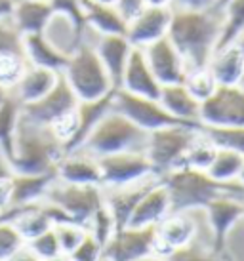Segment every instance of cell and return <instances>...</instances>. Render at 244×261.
<instances>
[{"mask_svg":"<svg viewBox=\"0 0 244 261\" xmlns=\"http://www.w3.org/2000/svg\"><path fill=\"white\" fill-rule=\"evenodd\" d=\"M4 261H42V259H40L33 250H31L29 244H23V246L17 248L12 255H8Z\"/></svg>","mask_w":244,"mask_h":261,"instance_id":"48","label":"cell"},{"mask_svg":"<svg viewBox=\"0 0 244 261\" xmlns=\"http://www.w3.org/2000/svg\"><path fill=\"white\" fill-rule=\"evenodd\" d=\"M61 76L69 84V88L72 90V94L77 95L79 101L100 99L103 95L111 94L113 90H116L109 79L103 63L93 50L92 42L86 38L69 56L67 65L61 71Z\"/></svg>","mask_w":244,"mask_h":261,"instance_id":"5","label":"cell"},{"mask_svg":"<svg viewBox=\"0 0 244 261\" xmlns=\"http://www.w3.org/2000/svg\"><path fill=\"white\" fill-rule=\"evenodd\" d=\"M15 0H0V17L2 15H10L14 10Z\"/></svg>","mask_w":244,"mask_h":261,"instance_id":"51","label":"cell"},{"mask_svg":"<svg viewBox=\"0 0 244 261\" xmlns=\"http://www.w3.org/2000/svg\"><path fill=\"white\" fill-rule=\"evenodd\" d=\"M54 232H56V239L59 242V248H61V254H72L77 246L84 240L86 237V227L75 223V221H61V223H56L54 227Z\"/></svg>","mask_w":244,"mask_h":261,"instance_id":"39","label":"cell"},{"mask_svg":"<svg viewBox=\"0 0 244 261\" xmlns=\"http://www.w3.org/2000/svg\"><path fill=\"white\" fill-rule=\"evenodd\" d=\"M162 185L168 191L172 214H191L204 210L210 202L219 196H240L244 198V185L219 183L212 179L206 172L189 166L176 168L160 177Z\"/></svg>","mask_w":244,"mask_h":261,"instance_id":"3","label":"cell"},{"mask_svg":"<svg viewBox=\"0 0 244 261\" xmlns=\"http://www.w3.org/2000/svg\"><path fill=\"white\" fill-rule=\"evenodd\" d=\"M23 54L33 67H42V69H50L56 73H61L67 65V56L59 54L54 46H52L42 33H35V35H23Z\"/></svg>","mask_w":244,"mask_h":261,"instance_id":"29","label":"cell"},{"mask_svg":"<svg viewBox=\"0 0 244 261\" xmlns=\"http://www.w3.org/2000/svg\"><path fill=\"white\" fill-rule=\"evenodd\" d=\"M225 255L215 254L214 250H206V248H199L197 242H193L191 246L176 250L168 255V261H223Z\"/></svg>","mask_w":244,"mask_h":261,"instance_id":"43","label":"cell"},{"mask_svg":"<svg viewBox=\"0 0 244 261\" xmlns=\"http://www.w3.org/2000/svg\"><path fill=\"white\" fill-rule=\"evenodd\" d=\"M0 54H23V35L12 14L0 17Z\"/></svg>","mask_w":244,"mask_h":261,"instance_id":"40","label":"cell"},{"mask_svg":"<svg viewBox=\"0 0 244 261\" xmlns=\"http://www.w3.org/2000/svg\"><path fill=\"white\" fill-rule=\"evenodd\" d=\"M84 31H86V27H79L67 15L54 12L50 15V19H48V23H46V27L42 29V37L59 54H63V56L69 58L84 40Z\"/></svg>","mask_w":244,"mask_h":261,"instance_id":"26","label":"cell"},{"mask_svg":"<svg viewBox=\"0 0 244 261\" xmlns=\"http://www.w3.org/2000/svg\"><path fill=\"white\" fill-rule=\"evenodd\" d=\"M69 255H71L72 261H103V246L93 239L90 232H86L84 240Z\"/></svg>","mask_w":244,"mask_h":261,"instance_id":"45","label":"cell"},{"mask_svg":"<svg viewBox=\"0 0 244 261\" xmlns=\"http://www.w3.org/2000/svg\"><path fill=\"white\" fill-rule=\"evenodd\" d=\"M59 74L61 73H56V71H50V69L29 65L27 71L23 73L21 80L8 92L21 103V107H25V105H31V103L42 99L44 95L58 84Z\"/></svg>","mask_w":244,"mask_h":261,"instance_id":"25","label":"cell"},{"mask_svg":"<svg viewBox=\"0 0 244 261\" xmlns=\"http://www.w3.org/2000/svg\"><path fill=\"white\" fill-rule=\"evenodd\" d=\"M223 27L217 48L237 42L244 37V0H227L222 4Z\"/></svg>","mask_w":244,"mask_h":261,"instance_id":"33","label":"cell"},{"mask_svg":"<svg viewBox=\"0 0 244 261\" xmlns=\"http://www.w3.org/2000/svg\"><path fill=\"white\" fill-rule=\"evenodd\" d=\"M204 128H244V90L240 86H217L201 105Z\"/></svg>","mask_w":244,"mask_h":261,"instance_id":"9","label":"cell"},{"mask_svg":"<svg viewBox=\"0 0 244 261\" xmlns=\"http://www.w3.org/2000/svg\"><path fill=\"white\" fill-rule=\"evenodd\" d=\"M92 2H97V4H109V6H116V0H92Z\"/></svg>","mask_w":244,"mask_h":261,"instance_id":"55","label":"cell"},{"mask_svg":"<svg viewBox=\"0 0 244 261\" xmlns=\"http://www.w3.org/2000/svg\"><path fill=\"white\" fill-rule=\"evenodd\" d=\"M113 94H115V90H113L111 94L100 97V99L79 101V105H77V120H79V128H77V136H75L72 143L69 145L67 152L79 149V147L84 143V139L88 138V134L95 128V124L100 122L101 118L113 109Z\"/></svg>","mask_w":244,"mask_h":261,"instance_id":"30","label":"cell"},{"mask_svg":"<svg viewBox=\"0 0 244 261\" xmlns=\"http://www.w3.org/2000/svg\"><path fill=\"white\" fill-rule=\"evenodd\" d=\"M147 136H149L147 132L137 128L136 124L130 122L120 113L111 109L95 124V128L88 134V138L79 149L86 151L95 159L116 154V152H145Z\"/></svg>","mask_w":244,"mask_h":261,"instance_id":"4","label":"cell"},{"mask_svg":"<svg viewBox=\"0 0 244 261\" xmlns=\"http://www.w3.org/2000/svg\"><path fill=\"white\" fill-rule=\"evenodd\" d=\"M141 50H143V56L147 59L149 67H151L155 79L160 82V86L183 82L187 73V65L170 38H160V40L145 46Z\"/></svg>","mask_w":244,"mask_h":261,"instance_id":"14","label":"cell"},{"mask_svg":"<svg viewBox=\"0 0 244 261\" xmlns=\"http://www.w3.org/2000/svg\"><path fill=\"white\" fill-rule=\"evenodd\" d=\"M183 86L202 103L215 92L217 82L208 71V67H202V69H189L187 71L185 79H183Z\"/></svg>","mask_w":244,"mask_h":261,"instance_id":"37","label":"cell"},{"mask_svg":"<svg viewBox=\"0 0 244 261\" xmlns=\"http://www.w3.org/2000/svg\"><path fill=\"white\" fill-rule=\"evenodd\" d=\"M215 151H217V145L206 136V132L201 128L199 134H197V138L193 139V143L187 149L185 159H183V166L206 172L208 166L212 164V160H214Z\"/></svg>","mask_w":244,"mask_h":261,"instance_id":"34","label":"cell"},{"mask_svg":"<svg viewBox=\"0 0 244 261\" xmlns=\"http://www.w3.org/2000/svg\"><path fill=\"white\" fill-rule=\"evenodd\" d=\"M118 88L124 90V92H128V94L158 99V94H160V88L162 86L155 79V74H153L151 67L147 63L141 48H134L132 50L128 63H126V69L122 73V80Z\"/></svg>","mask_w":244,"mask_h":261,"instance_id":"21","label":"cell"},{"mask_svg":"<svg viewBox=\"0 0 244 261\" xmlns=\"http://www.w3.org/2000/svg\"><path fill=\"white\" fill-rule=\"evenodd\" d=\"M116 229H118V227H116L115 219L111 216V212L107 210L105 202H103V206L90 218V221H88V225H86V231L100 242L101 246H105L109 240L113 239V234L116 232Z\"/></svg>","mask_w":244,"mask_h":261,"instance_id":"38","label":"cell"},{"mask_svg":"<svg viewBox=\"0 0 244 261\" xmlns=\"http://www.w3.org/2000/svg\"><path fill=\"white\" fill-rule=\"evenodd\" d=\"M63 154V145L56 139L50 128L36 124L35 120L23 115L21 111L10 141V149H8L14 174H56V166Z\"/></svg>","mask_w":244,"mask_h":261,"instance_id":"2","label":"cell"},{"mask_svg":"<svg viewBox=\"0 0 244 261\" xmlns=\"http://www.w3.org/2000/svg\"><path fill=\"white\" fill-rule=\"evenodd\" d=\"M116 8L126 21H132L145 8V0H116Z\"/></svg>","mask_w":244,"mask_h":261,"instance_id":"46","label":"cell"},{"mask_svg":"<svg viewBox=\"0 0 244 261\" xmlns=\"http://www.w3.org/2000/svg\"><path fill=\"white\" fill-rule=\"evenodd\" d=\"M31 246V250L35 252L40 259H46V257H54V255L61 254V248H59V242L56 239V232L54 229H48L46 232L35 237L33 240L27 242Z\"/></svg>","mask_w":244,"mask_h":261,"instance_id":"44","label":"cell"},{"mask_svg":"<svg viewBox=\"0 0 244 261\" xmlns=\"http://www.w3.org/2000/svg\"><path fill=\"white\" fill-rule=\"evenodd\" d=\"M54 179H56V174H14V177H12V206H25V204L40 202Z\"/></svg>","mask_w":244,"mask_h":261,"instance_id":"31","label":"cell"},{"mask_svg":"<svg viewBox=\"0 0 244 261\" xmlns=\"http://www.w3.org/2000/svg\"><path fill=\"white\" fill-rule=\"evenodd\" d=\"M21 103L17 101L10 92H8L6 99L0 103V145L6 152L10 149V141L14 136L17 118L21 115Z\"/></svg>","mask_w":244,"mask_h":261,"instance_id":"35","label":"cell"},{"mask_svg":"<svg viewBox=\"0 0 244 261\" xmlns=\"http://www.w3.org/2000/svg\"><path fill=\"white\" fill-rule=\"evenodd\" d=\"M172 12V8L145 6L132 21H128L124 37L128 38V42L134 48H145L160 38L168 37Z\"/></svg>","mask_w":244,"mask_h":261,"instance_id":"16","label":"cell"},{"mask_svg":"<svg viewBox=\"0 0 244 261\" xmlns=\"http://www.w3.org/2000/svg\"><path fill=\"white\" fill-rule=\"evenodd\" d=\"M242 221H244V200H242Z\"/></svg>","mask_w":244,"mask_h":261,"instance_id":"58","label":"cell"},{"mask_svg":"<svg viewBox=\"0 0 244 261\" xmlns=\"http://www.w3.org/2000/svg\"><path fill=\"white\" fill-rule=\"evenodd\" d=\"M42 261H72V259L69 254H58V255H54V257H46V259H42Z\"/></svg>","mask_w":244,"mask_h":261,"instance_id":"53","label":"cell"},{"mask_svg":"<svg viewBox=\"0 0 244 261\" xmlns=\"http://www.w3.org/2000/svg\"><path fill=\"white\" fill-rule=\"evenodd\" d=\"M197 223L191 214H170L157 225V255H168L197 240Z\"/></svg>","mask_w":244,"mask_h":261,"instance_id":"18","label":"cell"},{"mask_svg":"<svg viewBox=\"0 0 244 261\" xmlns=\"http://www.w3.org/2000/svg\"><path fill=\"white\" fill-rule=\"evenodd\" d=\"M101 172V187L113 189L122 187L128 183H136L155 174L151 162L145 156V152H116L109 156L97 159Z\"/></svg>","mask_w":244,"mask_h":261,"instance_id":"10","label":"cell"},{"mask_svg":"<svg viewBox=\"0 0 244 261\" xmlns=\"http://www.w3.org/2000/svg\"><path fill=\"white\" fill-rule=\"evenodd\" d=\"M160 181V175L153 174L145 179H139L136 183H128L122 187H113V189H103V200L107 210L111 212V216L115 219V223L118 229L128 225V219L132 216L134 208L137 206V202L143 198V195L153 189L157 183Z\"/></svg>","mask_w":244,"mask_h":261,"instance_id":"17","label":"cell"},{"mask_svg":"<svg viewBox=\"0 0 244 261\" xmlns=\"http://www.w3.org/2000/svg\"><path fill=\"white\" fill-rule=\"evenodd\" d=\"M219 6V0H174L172 10H210Z\"/></svg>","mask_w":244,"mask_h":261,"instance_id":"47","label":"cell"},{"mask_svg":"<svg viewBox=\"0 0 244 261\" xmlns=\"http://www.w3.org/2000/svg\"><path fill=\"white\" fill-rule=\"evenodd\" d=\"M242 200L244 198L240 196H219L202 210L208 219L212 250L215 254L225 255L231 231L238 223H242Z\"/></svg>","mask_w":244,"mask_h":261,"instance_id":"12","label":"cell"},{"mask_svg":"<svg viewBox=\"0 0 244 261\" xmlns=\"http://www.w3.org/2000/svg\"><path fill=\"white\" fill-rule=\"evenodd\" d=\"M244 69V40L231 42L214 51L208 63L217 86H237Z\"/></svg>","mask_w":244,"mask_h":261,"instance_id":"24","label":"cell"},{"mask_svg":"<svg viewBox=\"0 0 244 261\" xmlns=\"http://www.w3.org/2000/svg\"><path fill=\"white\" fill-rule=\"evenodd\" d=\"M158 101L181 124L201 126L202 103L183 86V82H180V84H166V86L160 88Z\"/></svg>","mask_w":244,"mask_h":261,"instance_id":"22","label":"cell"},{"mask_svg":"<svg viewBox=\"0 0 244 261\" xmlns=\"http://www.w3.org/2000/svg\"><path fill=\"white\" fill-rule=\"evenodd\" d=\"M170 214H172V206H170L168 191L162 185V181H158L137 202V206L132 212L126 227H157Z\"/></svg>","mask_w":244,"mask_h":261,"instance_id":"23","label":"cell"},{"mask_svg":"<svg viewBox=\"0 0 244 261\" xmlns=\"http://www.w3.org/2000/svg\"><path fill=\"white\" fill-rule=\"evenodd\" d=\"M52 14L50 0H15L12 19L21 35H35L42 33Z\"/></svg>","mask_w":244,"mask_h":261,"instance_id":"28","label":"cell"},{"mask_svg":"<svg viewBox=\"0 0 244 261\" xmlns=\"http://www.w3.org/2000/svg\"><path fill=\"white\" fill-rule=\"evenodd\" d=\"M174 0H145V6L151 8H172Z\"/></svg>","mask_w":244,"mask_h":261,"instance_id":"52","label":"cell"},{"mask_svg":"<svg viewBox=\"0 0 244 261\" xmlns=\"http://www.w3.org/2000/svg\"><path fill=\"white\" fill-rule=\"evenodd\" d=\"M201 128L217 147L233 149L244 154V128Z\"/></svg>","mask_w":244,"mask_h":261,"instance_id":"41","label":"cell"},{"mask_svg":"<svg viewBox=\"0 0 244 261\" xmlns=\"http://www.w3.org/2000/svg\"><path fill=\"white\" fill-rule=\"evenodd\" d=\"M79 99L77 95L72 94V90L69 88V84L65 82V79L59 74L58 84L52 88L48 94L44 95L42 99L25 105L23 107V115L35 120L36 124H42V126H50L52 122H56L58 118L65 116L67 113L77 109Z\"/></svg>","mask_w":244,"mask_h":261,"instance_id":"15","label":"cell"},{"mask_svg":"<svg viewBox=\"0 0 244 261\" xmlns=\"http://www.w3.org/2000/svg\"><path fill=\"white\" fill-rule=\"evenodd\" d=\"M42 200L56 206L69 221L86 227L90 218L103 206V189L100 185H71L54 179Z\"/></svg>","mask_w":244,"mask_h":261,"instance_id":"7","label":"cell"},{"mask_svg":"<svg viewBox=\"0 0 244 261\" xmlns=\"http://www.w3.org/2000/svg\"><path fill=\"white\" fill-rule=\"evenodd\" d=\"M199 130L201 126L176 124V126H166L160 130L149 132L145 156L151 162L155 174L162 177L168 172L183 166L185 152L193 143V139L197 138Z\"/></svg>","mask_w":244,"mask_h":261,"instance_id":"6","label":"cell"},{"mask_svg":"<svg viewBox=\"0 0 244 261\" xmlns=\"http://www.w3.org/2000/svg\"><path fill=\"white\" fill-rule=\"evenodd\" d=\"M223 27L222 8L210 10H174L168 38L178 48L189 69L208 67L217 50Z\"/></svg>","mask_w":244,"mask_h":261,"instance_id":"1","label":"cell"},{"mask_svg":"<svg viewBox=\"0 0 244 261\" xmlns=\"http://www.w3.org/2000/svg\"><path fill=\"white\" fill-rule=\"evenodd\" d=\"M136 261H168V259H166V257H162V255L151 254V255H145V257H141V259H136Z\"/></svg>","mask_w":244,"mask_h":261,"instance_id":"54","label":"cell"},{"mask_svg":"<svg viewBox=\"0 0 244 261\" xmlns=\"http://www.w3.org/2000/svg\"><path fill=\"white\" fill-rule=\"evenodd\" d=\"M84 38L92 42L93 50H95L100 61L105 67L113 86L118 88L122 80V73L126 69V63H128V58L134 50V46L128 42V38L124 35H95L88 27L84 31Z\"/></svg>","mask_w":244,"mask_h":261,"instance_id":"13","label":"cell"},{"mask_svg":"<svg viewBox=\"0 0 244 261\" xmlns=\"http://www.w3.org/2000/svg\"><path fill=\"white\" fill-rule=\"evenodd\" d=\"M157 254V227H122L103 246V261H136Z\"/></svg>","mask_w":244,"mask_h":261,"instance_id":"11","label":"cell"},{"mask_svg":"<svg viewBox=\"0 0 244 261\" xmlns=\"http://www.w3.org/2000/svg\"><path fill=\"white\" fill-rule=\"evenodd\" d=\"M12 177H14V168L10 164V156H8V152L0 145V183L8 181Z\"/></svg>","mask_w":244,"mask_h":261,"instance_id":"50","label":"cell"},{"mask_svg":"<svg viewBox=\"0 0 244 261\" xmlns=\"http://www.w3.org/2000/svg\"><path fill=\"white\" fill-rule=\"evenodd\" d=\"M113 111L126 116L130 122H134L137 128H141L147 134L166 128V126L181 124L160 105L158 99L128 94L120 88H116L115 94H113Z\"/></svg>","mask_w":244,"mask_h":261,"instance_id":"8","label":"cell"},{"mask_svg":"<svg viewBox=\"0 0 244 261\" xmlns=\"http://www.w3.org/2000/svg\"><path fill=\"white\" fill-rule=\"evenodd\" d=\"M242 156L244 154L233 151V149L217 147L214 160H212V164L206 170V174L219 183L238 181V174H240V166H242Z\"/></svg>","mask_w":244,"mask_h":261,"instance_id":"32","label":"cell"},{"mask_svg":"<svg viewBox=\"0 0 244 261\" xmlns=\"http://www.w3.org/2000/svg\"><path fill=\"white\" fill-rule=\"evenodd\" d=\"M238 86L244 90V69H242V74H240V80H238Z\"/></svg>","mask_w":244,"mask_h":261,"instance_id":"57","label":"cell"},{"mask_svg":"<svg viewBox=\"0 0 244 261\" xmlns=\"http://www.w3.org/2000/svg\"><path fill=\"white\" fill-rule=\"evenodd\" d=\"M29 61L23 54H0V88L12 90L27 71Z\"/></svg>","mask_w":244,"mask_h":261,"instance_id":"36","label":"cell"},{"mask_svg":"<svg viewBox=\"0 0 244 261\" xmlns=\"http://www.w3.org/2000/svg\"><path fill=\"white\" fill-rule=\"evenodd\" d=\"M23 244H27V242L21 239L19 232L15 231L14 225L8 219L0 218V261H4L8 255H12Z\"/></svg>","mask_w":244,"mask_h":261,"instance_id":"42","label":"cell"},{"mask_svg":"<svg viewBox=\"0 0 244 261\" xmlns=\"http://www.w3.org/2000/svg\"><path fill=\"white\" fill-rule=\"evenodd\" d=\"M84 23L95 35H126L128 21L116 6L84 0Z\"/></svg>","mask_w":244,"mask_h":261,"instance_id":"27","label":"cell"},{"mask_svg":"<svg viewBox=\"0 0 244 261\" xmlns=\"http://www.w3.org/2000/svg\"><path fill=\"white\" fill-rule=\"evenodd\" d=\"M0 218L8 219L14 225L15 231L21 234L25 242H29L54 227V219H52L50 210L44 200L35 204H25V206H12Z\"/></svg>","mask_w":244,"mask_h":261,"instance_id":"20","label":"cell"},{"mask_svg":"<svg viewBox=\"0 0 244 261\" xmlns=\"http://www.w3.org/2000/svg\"><path fill=\"white\" fill-rule=\"evenodd\" d=\"M238 183L244 185V156H242V166H240V174H238Z\"/></svg>","mask_w":244,"mask_h":261,"instance_id":"56","label":"cell"},{"mask_svg":"<svg viewBox=\"0 0 244 261\" xmlns=\"http://www.w3.org/2000/svg\"><path fill=\"white\" fill-rule=\"evenodd\" d=\"M240 40H244V37H242V38H240Z\"/></svg>","mask_w":244,"mask_h":261,"instance_id":"59","label":"cell"},{"mask_svg":"<svg viewBox=\"0 0 244 261\" xmlns=\"http://www.w3.org/2000/svg\"><path fill=\"white\" fill-rule=\"evenodd\" d=\"M12 206V179L0 183V216Z\"/></svg>","mask_w":244,"mask_h":261,"instance_id":"49","label":"cell"},{"mask_svg":"<svg viewBox=\"0 0 244 261\" xmlns=\"http://www.w3.org/2000/svg\"><path fill=\"white\" fill-rule=\"evenodd\" d=\"M56 179L71 185H100L101 172L95 156L82 149L65 152L56 166Z\"/></svg>","mask_w":244,"mask_h":261,"instance_id":"19","label":"cell"}]
</instances>
